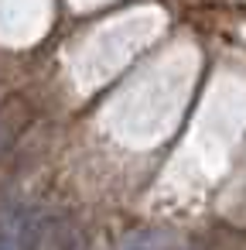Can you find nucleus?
Masks as SVG:
<instances>
[{
  "label": "nucleus",
  "instance_id": "obj_1",
  "mask_svg": "<svg viewBox=\"0 0 246 250\" xmlns=\"http://www.w3.org/2000/svg\"><path fill=\"white\" fill-rule=\"evenodd\" d=\"M21 240L28 250H72V229L55 216H28L21 223Z\"/></svg>",
  "mask_w": 246,
  "mask_h": 250
},
{
  "label": "nucleus",
  "instance_id": "obj_2",
  "mask_svg": "<svg viewBox=\"0 0 246 250\" xmlns=\"http://www.w3.org/2000/svg\"><path fill=\"white\" fill-rule=\"evenodd\" d=\"M168 243H171L168 233H161V229H140V233L127 236L120 250H171Z\"/></svg>",
  "mask_w": 246,
  "mask_h": 250
},
{
  "label": "nucleus",
  "instance_id": "obj_3",
  "mask_svg": "<svg viewBox=\"0 0 246 250\" xmlns=\"http://www.w3.org/2000/svg\"><path fill=\"white\" fill-rule=\"evenodd\" d=\"M11 113H4V110H0V151H4L7 144H11Z\"/></svg>",
  "mask_w": 246,
  "mask_h": 250
}]
</instances>
